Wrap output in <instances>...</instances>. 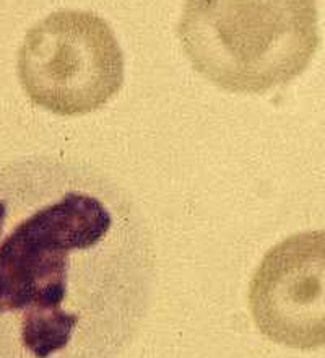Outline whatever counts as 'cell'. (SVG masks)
<instances>
[{"label":"cell","mask_w":325,"mask_h":358,"mask_svg":"<svg viewBox=\"0 0 325 358\" xmlns=\"http://www.w3.org/2000/svg\"><path fill=\"white\" fill-rule=\"evenodd\" d=\"M178 33L195 71L234 93L288 85L321 43L316 0H186Z\"/></svg>","instance_id":"2"},{"label":"cell","mask_w":325,"mask_h":358,"mask_svg":"<svg viewBox=\"0 0 325 358\" xmlns=\"http://www.w3.org/2000/svg\"><path fill=\"white\" fill-rule=\"evenodd\" d=\"M113 213L101 199L65 191L38 206L0 196V322L24 358H67L93 336L98 300L111 295ZM113 296V295H111Z\"/></svg>","instance_id":"1"},{"label":"cell","mask_w":325,"mask_h":358,"mask_svg":"<svg viewBox=\"0 0 325 358\" xmlns=\"http://www.w3.org/2000/svg\"><path fill=\"white\" fill-rule=\"evenodd\" d=\"M18 77L34 104L61 116L96 111L124 83V54L106 20L59 10L28 29Z\"/></svg>","instance_id":"3"},{"label":"cell","mask_w":325,"mask_h":358,"mask_svg":"<svg viewBox=\"0 0 325 358\" xmlns=\"http://www.w3.org/2000/svg\"><path fill=\"white\" fill-rule=\"evenodd\" d=\"M249 308L267 339L299 350L325 347V230L298 233L267 252Z\"/></svg>","instance_id":"4"}]
</instances>
